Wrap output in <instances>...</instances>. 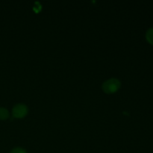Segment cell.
I'll return each instance as SVG.
<instances>
[{"mask_svg": "<svg viewBox=\"0 0 153 153\" xmlns=\"http://www.w3.org/2000/svg\"><path fill=\"white\" fill-rule=\"evenodd\" d=\"M120 82L117 79H110L105 81L102 85V90L108 94L116 93L120 88Z\"/></svg>", "mask_w": 153, "mask_h": 153, "instance_id": "6da1fadb", "label": "cell"}, {"mask_svg": "<svg viewBox=\"0 0 153 153\" xmlns=\"http://www.w3.org/2000/svg\"><path fill=\"white\" fill-rule=\"evenodd\" d=\"M8 117V111L4 108H0V120H6Z\"/></svg>", "mask_w": 153, "mask_h": 153, "instance_id": "3957f363", "label": "cell"}, {"mask_svg": "<svg viewBox=\"0 0 153 153\" xmlns=\"http://www.w3.org/2000/svg\"><path fill=\"white\" fill-rule=\"evenodd\" d=\"M10 153H27L25 149H22V148H15L13 150L10 152Z\"/></svg>", "mask_w": 153, "mask_h": 153, "instance_id": "5b68a950", "label": "cell"}, {"mask_svg": "<svg viewBox=\"0 0 153 153\" xmlns=\"http://www.w3.org/2000/svg\"><path fill=\"white\" fill-rule=\"evenodd\" d=\"M146 37L147 41L153 45V28L148 30V31L146 32Z\"/></svg>", "mask_w": 153, "mask_h": 153, "instance_id": "277c9868", "label": "cell"}, {"mask_svg": "<svg viewBox=\"0 0 153 153\" xmlns=\"http://www.w3.org/2000/svg\"><path fill=\"white\" fill-rule=\"evenodd\" d=\"M27 114H28V108L23 104L16 105L12 110L13 117L14 118H18V119L25 117Z\"/></svg>", "mask_w": 153, "mask_h": 153, "instance_id": "7a4b0ae2", "label": "cell"}]
</instances>
